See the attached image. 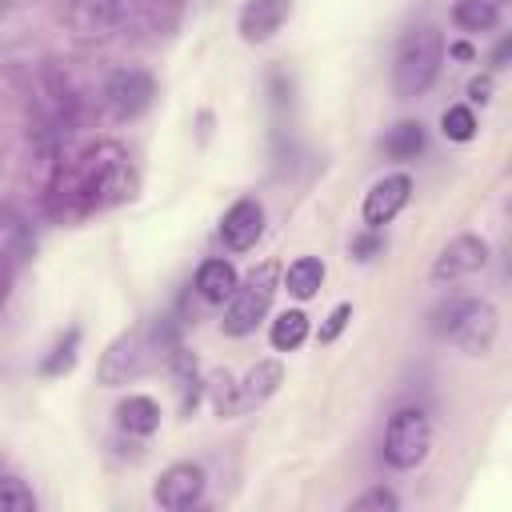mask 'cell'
<instances>
[{
	"instance_id": "6da1fadb",
	"label": "cell",
	"mask_w": 512,
	"mask_h": 512,
	"mask_svg": "<svg viewBox=\"0 0 512 512\" xmlns=\"http://www.w3.org/2000/svg\"><path fill=\"white\" fill-rule=\"evenodd\" d=\"M160 324H140V328H128L120 332L104 352H100V364H96V380L104 388H120V384H132L140 380L148 368L160 364Z\"/></svg>"
},
{
	"instance_id": "7a4b0ae2",
	"label": "cell",
	"mask_w": 512,
	"mask_h": 512,
	"mask_svg": "<svg viewBox=\"0 0 512 512\" xmlns=\"http://www.w3.org/2000/svg\"><path fill=\"white\" fill-rule=\"evenodd\" d=\"M444 64V36L436 28H420L412 36H404L396 60H392V92L396 100H416L424 96Z\"/></svg>"
},
{
	"instance_id": "3957f363",
	"label": "cell",
	"mask_w": 512,
	"mask_h": 512,
	"mask_svg": "<svg viewBox=\"0 0 512 512\" xmlns=\"http://www.w3.org/2000/svg\"><path fill=\"white\" fill-rule=\"evenodd\" d=\"M276 276H280L276 260H264L260 268H252L236 284V292L224 300V320H220L224 336H236L240 340V336H252L260 328V320L268 316L272 296H276Z\"/></svg>"
},
{
	"instance_id": "277c9868",
	"label": "cell",
	"mask_w": 512,
	"mask_h": 512,
	"mask_svg": "<svg viewBox=\"0 0 512 512\" xmlns=\"http://www.w3.org/2000/svg\"><path fill=\"white\" fill-rule=\"evenodd\" d=\"M456 348H464L468 356H488L492 344H496V332H500V316L488 300H452L444 312H440V324H436Z\"/></svg>"
},
{
	"instance_id": "5b68a950",
	"label": "cell",
	"mask_w": 512,
	"mask_h": 512,
	"mask_svg": "<svg viewBox=\"0 0 512 512\" xmlns=\"http://www.w3.org/2000/svg\"><path fill=\"white\" fill-rule=\"evenodd\" d=\"M432 448V424L420 408H396L388 416V428H384V460L400 472L424 464Z\"/></svg>"
},
{
	"instance_id": "8992f818",
	"label": "cell",
	"mask_w": 512,
	"mask_h": 512,
	"mask_svg": "<svg viewBox=\"0 0 512 512\" xmlns=\"http://www.w3.org/2000/svg\"><path fill=\"white\" fill-rule=\"evenodd\" d=\"M204 484H208L204 468L192 464V460H180V464H168V468L156 476V484H152V500H156L160 508H168V512H184V508L200 504Z\"/></svg>"
},
{
	"instance_id": "52a82bcc",
	"label": "cell",
	"mask_w": 512,
	"mask_h": 512,
	"mask_svg": "<svg viewBox=\"0 0 512 512\" xmlns=\"http://www.w3.org/2000/svg\"><path fill=\"white\" fill-rule=\"evenodd\" d=\"M104 96H108V108H112L120 120H136V116H144V112L152 108V100H156V76L144 72V68H120V72H112Z\"/></svg>"
},
{
	"instance_id": "ba28073f",
	"label": "cell",
	"mask_w": 512,
	"mask_h": 512,
	"mask_svg": "<svg viewBox=\"0 0 512 512\" xmlns=\"http://www.w3.org/2000/svg\"><path fill=\"white\" fill-rule=\"evenodd\" d=\"M408 200H412V176H408V172H388V176H380V180L364 192V204H360L364 228L380 232L384 224L396 220V212H400Z\"/></svg>"
},
{
	"instance_id": "9c48e42d",
	"label": "cell",
	"mask_w": 512,
	"mask_h": 512,
	"mask_svg": "<svg viewBox=\"0 0 512 512\" xmlns=\"http://www.w3.org/2000/svg\"><path fill=\"white\" fill-rule=\"evenodd\" d=\"M484 264H488V240L484 236H472V232H460L432 260V280L436 284H452V280L476 276Z\"/></svg>"
},
{
	"instance_id": "30bf717a",
	"label": "cell",
	"mask_w": 512,
	"mask_h": 512,
	"mask_svg": "<svg viewBox=\"0 0 512 512\" xmlns=\"http://www.w3.org/2000/svg\"><path fill=\"white\" fill-rule=\"evenodd\" d=\"M264 236V204L252 196H240L228 204V212L220 216V240L228 252H248L256 248V240Z\"/></svg>"
},
{
	"instance_id": "8fae6325",
	"label": "cell",
	"mask_w": 512,
	"mask_h": 512,
	"mask_svg": "<svg viewBox=\"0 0 512 512\" xmlns=\"http://www.w3.org/2000/svg\"><path fill=\"white\" fill-rule=\"evenodd\" d=\"M288 16H292V0H244L236 16V32L244 44H264L284 28Z\"/></svg>"
},
{
	"instance_id": "7c38bea8",
	"label": "cell",
	"mask_w": 512,
	"mask_h": 512,
	"mask_svg": "<svg viewBox=\"0 0 512 512\" xmlns=\"http://www.w3.org/2000/svg\"><path fill=\"white\" fill-rule=\"evenodd\" d=\"M196 296L200 300H208V304H224L232 292H236V284H240V272L232 268V260H224V256H212V260H204L200 268H196Z\"/></svg>"
},
{
	"instance_id": "4fadbf2b",
	"label": "cell",
	"mask_w": 512,
	"mask_h": 512,
	"mask_svg": "<svg viewBox=\"0 0 512 512\" xmlns=\"http://www.w3.org/2000/svg\"><path fill=\"white\" fill-rule=\"evenodd\" d=\"M280 384H284V364H280V360H260V364H252L248 376L236 384V392H240V412L264 404L268 396H276Z\"/></svg>"
},
{
	"instance_id": "5bb4252c",
	"label": "cell",
	"mask_w": 512,
	"mask_h": 512,
	"mask_svg": "<svg viewBox=\"0 0 512 512\" xmlns=\"http://www.w3.org/2000/svg\"><path fill=\"white\" fill-rule=\"evenodd\" d=\"M116 424H120V432H128V436H152V432L160 428V404H156L152 396L132 392V396H124V400L116 404Z\"/></svg>"
},
{
	"instance_id": "9a60e30c",
	"label": "cell",
	"mask_w": 512,
	"mask_h": 512,
	"mask_svg": "<svg viewBox=\"0 0 512 512\" xmlns=\"http://www.w3.org/2000/svg\"><path fill=\"white\" fill-rule=\"evenodd\" d=\"M324 276H328V268H324L320 256H296V260L284 268V288H288V296H296V300H312V296L320 292Z\"/></svg>"
},
{
	"instance_id": "2e32d148",
	"label": "cell",
	"mask_w": 512,
	"mask_h": 512,
	"mask_svg": "<svg viewBox=\"0 0 512 512\" xmlns=\"http://www.w3.org/2000/svg\"><path fill=\"white\" fill-rule=\"evenodd\" d=\"M308 332H312V324H308L304 308H284V312L268 324V344H272L276 352H296V348L308 340Z\"/></svg>"
},
{
	"instance_id": "e0dca14e",
	"label": "cell",
	"mask_w": 512,
	"mask_h": 512,
	"mask_svg": "<svg viewBox=\"0 0 512 512\" xmlns=\"http://www.w3.org/2000/svg\"><path fill=\"white\" fill-rule=\"evenodd\" d=\"M380 144H384V152L392 160H416L424 152V124L420 120H400V124H392L384 132Z\"/></svg>"
},
{
	"instance_id": "ac0fdd59",
	"label": "cell",
	"mask_w": 512,
	"mask_h": 512,
	"mask_svg": "<svg viewBox=\"0 0 512 512\" xmlns=\"http://www.w3.org/2000/svg\"><path fill=\"white\" fill-rule=\"evenodd\" d=\"M500 20V4L496 0H456L452 4V24L464 32H488Z\"/></svg>"
},
{
	"instance_id": "d6986e66",
	"label": "cell",
	"mask_w": 512,
	"mask_h": 512,
	"mask_svg": "<svg viewBox=\"0 0 512 512\" xmlns=\"http://www.w3.org/2000/svg\"><path fill=\"white\" fill-rule=\"evenodd\" d=\"M440 132H444V140H452V144H468V140H476L480 120H476V112H472L468 104H448V108L440 112Z\"/></svg>"
},
{
	"instance_id": "ffe728a7",
	"label": "cell",
	"mask_w": 512,
	"mask_h": 512,
	"mask_svg": "<svg viewBox=\"0 0 512 512\" xmlns=\"http://www.w3.org/2000/svg\"><path fill=\"white\" fill-rule=\"evenodd\" d=\"M76 348H80V328H68V332L52 344V352L40 360V372H44V376H64V372H72V368H76Z\"/></svg>"
},
{
	"instance_id": "44dd1931",
	"label": "cell",
	"mask_w": 512,
	"mask_h": 512,
	"mask_svg": "<svg viewBox=\"0 0 512 512\" xmlns=\"http://www.w3.org/2000/svg\"><path fill=\"white\" fill-rule=\"evenodd\" d=\"M0 512H36V496L20 476H0Z\"/></svg>"
},
{
	"instance_id": "7402d4cb",
	"label": "cell",
	"mask_w": 512,
	"mask_h": 512,
	"mask_svg": "<svg viewBox=\"0 0 512 512\" xmlns=\"http://www.w3.org/2000/svg\"><path fill=\"white\" fill-rule=\"evenodd\" d=\"M348 508H352V512H396V508H400V496H396L392 488L376 484V488L360 492V496H356Z\"/></svg>"
},
{
	"instance_id": "603a6c76",
	"label": "cell",
	"mask_w": 512,
	"mask_h": 512,
	"mask_svg": "<svg viewBox=\"0 0 512 512\" xmlns=\"http://www.w3.org/2000/svg\"><path fill=\"white\" fill-rule=\"evenodd\" d=\"M212 404H216L220 416H236L240 412V392H236V380L228 372L212 376Z\"/></svg>"
},
{
	"instance_id": "cb8c5ba5",
	"label": "cell",
	"mask_w": 512,
	"mask_h": 512,
	"mask_svg": "<svg viewBox=\"0 0 512 512\" xmlns=\"http://www.w3.org/2000/svg\"><path fill=\"white\" fill-rule=\"evenodd\" d=\"M348 320H352V304L344 300V304H336V308H332V312L324 316V324H320L316 340H320V344H332V340H336V336H340V332L348 328Z\"/></svg>"
},
{
	"instance_id": "d4e9b609",
	"label": "cell",
	"mask_w": 512,
	"mask_h": 512,
	"mask_svg": "<svg viewBox=\"0 0 512 512\" xmlns=\"http://www.w3.org/2000/svg\"><path fill=\"white\" fill-rule=\"evenodd\" d=\"M384 248V240H380V232H372V228H364L356 240H352V260H372L376 252Z\"/></svg>"
},
{
	"instance_id": "484cf974",
	"label": "cell",
	"mask_w": 512,
	"mask_h": 512,
	"mask_svg": "<svg viewBox=\"0 0 512 512\" xmlns=\"http://www.w3.org/2000/svg\"><path fill=\"white\" fill-rule=\"evenodd\" d=\"M468 100H472V104H488V100H492V72L468 80Z\"/></svg>"
},
{
	"instance_id": "4316f807",
	"label": "cell",
	"mask_w": 512,
	"mask_h": 512,
	"mask_svg": "<svg viewBox=\"0 0 512 512\" xmlns=\"http://www.w3.org/2000/svg\"><path fill=\"white\" fill-rule=\"evenodd\" d=\"M508 52H512V40L504 36V40H500V44L492 48V60H488V64H492V72H500V68L508 64Z\"/></svg>"
},
{
	"instance_id": "83f0119b",
	"label": "cell",
	"mask_w": 512,
	"mask_h": 512,
	"mask_svg": "<svg viewBox=\"0 0 512 512\" xmlns=\"http://www.w3.org/2000/svg\"><path fill=\"white\" fill-rule=\"evenodd\" d=\"M4 296H8V288H4V284H0V304H4Z\"/></svg>"
}]
</instances>
